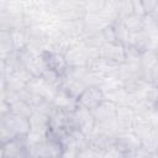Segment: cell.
Masks as SVG:
<instances>
[{"mask_svg": "<svg viewBox=\"0 0 158 158\" xmlns=\"http://www.w3.org/2000/svg\"><path fill=\"white\" fill-rule=\"evenodd\" d=\"M123 23L126 25V27L128 28L130 32H136L143 28L144 25V16L138 15V14H131L127 15L125 17H121Z\"/></svg>", "mask_w": 158, "mask_h": 158, "instance_id": "5bb4252c", "label": "cell"}, {"mask_svg": "<svg viewBox=\"0 0 158 158\" xmlns=\"http://www.w3.org/2000/svg\"><path fill=\"white\" fill-rule=\"evenodd\" d=\"M128 44L133 46L135 48H137L142 53L146 52V51H148V49H151V48H154L156 47L153 38L143 28L139 30V31H136V32H131Z\"/></svg>", "mask_w": 158, "mask_h": 158, "instance_id": "8fae6325", "label": "cell"}, {"mask_svg": "<svg viewBox=\"0 0 158 158\" xmlns=\"http://www.w3.org/2000/svg\"><path fill=\"white\" fill-rule=\"evenodd\" d=\"M116 109H117L116 102L109 99H105L101 104L94 107L91 112L96 122H112V121H116Z\"/></svg>", "mask_w": 158, "mask_h": 158, "instance_id": "9c48e42d", "label": "cell"}, {"mask_svg": "<svg viewBox=\"0 0 158 158\" xmlns=\"http://www.w3.org/2000/svg\"><path fill=\"white\" fill-rule=\"evenodd\" d=\"M114 143L125 154V157H131L132 153L142 146L139 138L132 131L117 132V135L115 136V142Z\"/></svg>", "mask_w": 158, "mask_h": 158, "instance_id": "5b68a950", "label": "cell"}, {"mask_svg": "<svg viewBox=\"0 0 158 158\" xmlns=\"http://www.w3.org/2000/svg\"><path fill=\"white\" fill-rule=\"evenodd\" d=\"M10 111L16 114V115H21V116H25V117L30 118V116L33 114L35 110L28 102H26L23 99L20 98V99H17V100H15L14 102L10 104Z\"/></svg>", "mask_w": 158, "mask_h": 158, "instance_id": "4fadbf2b", "label": "cell"}, {"mask_svg": "<svg viewBox=\"0 0 158 158\" xmlns=\"http://www.w3.org/2000/svg\"><path fill=\"white\" fill-rule=\"evenodd\" d=\"M141 4L146 15H148L158 6V0H141Z\"/></svg>", "mask_w": 158, "mask_h": 158, "instance_id": "9a60e30c", "label": "cell"}, {"mask_svg": "<svg viewBox=\"0 0 158 158\" xmlns=\"http://www.w3.org/2000/svg\"><path fill=\"white\" fill-rule=\"evenodd\" d=\"M30 132L28 117L7 112L0 116V143H5L15 137H26Z\"/></svg>", "mask_w": 158, "mask_h": 158, "instance_id": "6da1fadb", "label": "cell"}, {"mask_svg": "<svg viewBox=\"0 0 158 158\" xmlns=\"http://www.w3.org/2000/svg\"><path fill=\"white\" fill-rule=\"evenodd\" d=\"M41 54H42L48 69L58 73L62 77H64L68 73L69 65H68V62H67L63 52L54 51V49H43L41 52Z\"/></svg>", "mask_w": 158, "mask_h": 158, "instance_id": "3957f363", "label": "cell"}, {"mask_svg": "<svg viewBox=\"0 0 158 158\" xmlns=\"http://www.w3.org/2000/svg\"><path fill=\"white\" fill-rule=\"evenodd\" d=\"M148 16H149V17H151V19H152L157 25H158V6H157V7H156L151 14H148Z\"/></svg>", "mask_w": 158, "mask_h": 158, "instance_id": "e0dca14e", "label": "cell"}, {"mask_svg": "<svg viewBox=\"0 0 158 158\" xmlns=\"http://www.w3.org/2000/svg\"><path fill=\"white\" fill-rule=\"evenodd\" d=\"M154 53H156V56H157V59H158V44L154 47Z\"/></svg>", "mask_w": 158, "mask_h": 158, "instance_id": "ac0fdd59", "label": "cell"}, {"mask_svg": "<svg viewBox=\"0 0 158 158\" xmlns=\"http://www.w3.org/2000/svg\"><path fill=\"white\" fill-rule=\"evenodd\" d=\"M148 80L152 81L153 84L158 85V62L154 64V67L151 69L149 72V77H148Z\"/></svg>", "mask_w": 158, "mask_h": 158, "instance_id": "2e32d148", "label": "cell"}, {"mask_svg": "<svg viewBox=\"0 0 158 158\" xmlns=\"http://www.w3.org/2000/svg\"><path fill=\"white\" fill-rule=\"evenodd\" d=\"M157 86H158V85H157Z\"/></svg>", "mask_w": 158, "mask_h": 158, "instance_id": "ffe728a7", "label": "cell"}, {"mask_svg": "<svg viewBox=\"0 0 158 158\" xmlns=\"http://www.w3.org/2000/svg\"><path fill=\"white\" fill-rule=\"evenodd\" d=\"M153 157H158V147H157V149L153 152Z\"/></svg>", "mask_w": 158, "mask_h": 158, "instance_id": "d6986e66", "label": "cell"}, {"mask_svg": "<svg viewBox=\"0 0 158 158\" xmlns=\"http://www.w3.org/2000/svg\"><path fill=\"white\" fill-rule=\"evenodd\" d=\"M136 112L133 107L130 104H117L116 109V125L118 128V132H126L132 131L133 121H135Z\"/></svg>", "mask_w": 158, "mask_h": 158, "instance_id": "8992f818", "label": "cell"}, {"mask_svg": "<svg viewBox=\"0 0 158 158\" xmlns=\"http://www.w3.org/2000/svg\"><path fill=\"white\" fill-rule=\"evenodd\" d=\"M112 28H114V32H115V36H116L117 42H120L123 46H127L128 42H130V35H131V32L128 31V28L126 27V25L123 23V21H122L121 17H117L112 22Z\"/></svg>", "mask_w": 158, "mask_h": 158, "instance_id": "7c38bea8", "label": "cell"}, {"mask_svg": "<svg viewBox=\"0 0 158 158\" xmlns=\"http://www.w3.org/2000/svg\"><path fill=\"white\" fill-rule=\"evenodd\" d=\"M99 56L121 64L126 59L125 46L120 42H105L99 47Z\"/></svg>", "mask_w": 158, "mask_h": 158, "instance_id": "ba28073f", "label": "cell"}, {"mask_svg": "<svg viewBox=\"0 0 158 158\" xmlns=\"http://www.w3.org/2000/svg\"><path fill=\"white\" fill-rule=\"evenodd\" d=\"M0 156L2 158H27L28 149L26 137H15L0 144Z\"/></svg>", "mask_w": 158, "mask_h": 158, "instance_id": "7a4b0ae2", "label": "cell"}, {"mask_svg": "<svg viewBox=\"0 0 158 158\" xmlns=\"http://www.w3.org/2000/svg\"><path fill=\"white\" fill-rule=\"evenodd\" d=\"M74 118H75L77 127L81 132H84L86 136L93 133V131L95 130L96 121H95V117H94L91 110L78 105V107L74 110Z\"/></svg>", "mask_w": 158, "mask_h": 158, "instance_id": "52a82bcc", "label": "cell"}, {"mask_svg": "<svg viewBox=\"0 0 158 158\" xmlns=\"http://www.w3.org/2000/svg\"><path fill=\"white\" fill-rule=\"evenodd\" d=\"M52 102L56 107L65 110V111H74L78 107V99L70 95L68 91H65L62 88H59L54 93Z\"/></svg>", "mask_w": 158, "mask_h": 158, "instance_id": "30bf717a", "label": "cell"}, {"mask_svg": "<svg viewBox=\"0 0 158 158\" xmlns=\"http://www.w3.org/2000/svg\"><path fill=\"white\" fill-rule=\"evenodd\" d=\"M105 99L106 98H105L104 90L100 85H90V86H86L81 91V94L78 96V105L84 106L89 110H93L99 104H101Z\"/></svg>", "mask_w": 158, "mask_h": 158, "instance_id": "277c9868", "label": "cell"}]
</instances>
